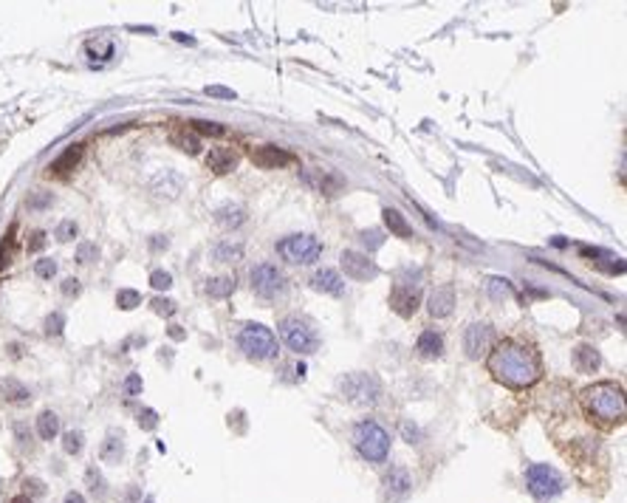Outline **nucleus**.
<instances>
[{
  "mask_svg": "<svg viewBox=\"0 0 627 503\" xmlns=\"http://www.w3.org/2000/svg\"><path fill=\"white\" fill-rule=\"evenodd\" d=\"M189 130L198 136H215V139H221L224 133H226V127L224 125H218V122H203V119H195V122H189Z\"/></svg>",
  "mask_w": 627,
  "mask_h": 503,
  "instance_id": "obj_31",
  "label": "nucleus"
},
{
  "mask_svg": "<svg viewBox=\"0 0 627 503\" xmlns=\"http://www.w3.org/2000/svg\"><path fill=\"white\" fill-rule=\"evenodd\" d=\"M311 285H314L317 292L331 295V297H339V295L345 292V280H342L339 271H333V269H319V271H314Z\"/></svg>",
  "mask_w": 627,
  "mask_h": 503,
  "instance_id": "obj_18",
  "label": "nucleus"
},
{
  "mask_svg": "<svg viewBox=\"0 0 627 503\" xmlns=\"http://www.w3.org/2000/svg\"><path fill=\"white\" fill-rule=\"evenodd\" d=\"M489 374L506 388H528L540 379V359L517 342H500L489 350Z\"/></svg>",
  "mask_w": 627,
  "mask_h": 503,
  "instance_id": "obj_1",
  "label": "nucleus"
},
{
  "mask_svg": "<svg viewBox=\"0 0 627 503\" xmlns=\"http://www.w3.org/2000/svg\"><path fill=\"white\" fill-rule=\"evenodd\" d=\"M12 503H31V497H29V495H17Z\"/></svg>",
  "mask_w": 627,
  "mask_h": 503,
  "instance_id": "obj_55",
  "label": "nucleus"
},
{
  "mask_svg": "<svg viewBox=\"0 0 627 503\" xmlns=\"http://www.w3.org/2000/svg\"><path fill=\"white\" fill-rule=\"evenodd\" d=\"M82 156H85V148L82 145H71V148H65L62 150V156H57L54 162H51V173L54 176H62V173H71L80 162H82Z\"/></svg>",
  "mask_w": 627,
  "mask_h": 503,
  "instance_id": "obj_19",
  "label": "nucleus"
},
{
  "mask_svg": "<svg viewBox=\"0 0 627 503\" xmlns=\"http://www.w3.org/2000/svg\"><path fill=\"white\" fill-rule=\"evenodd\" d=\"M51 195L48 192H43V195H31L29 198V209H43V206H51Z\"/></svg>",
  "mask_w": 627,
  "mask_h": 503,
  "instance_id": "obj_48",
  "label": "nucleus"
},
{
  "mask_svg": "<svg viewBox=\"0 0 627 503\" xmlns=\"http://www.w3.org/2000/svg\"><path fill=\"white\" fill-rule=\"evenodd\" d=\"M212 257L218 263H238L243 257V243H238V241H221L212 249Z\"/></svg>",
  "mask_w": 627,
  "mask_h": 503,
  "instance_id": "obj_28",
  "label": "nucleus"
},
{
  "mask_svg": "<svg viewBox=\"0 0 627 503\" xmlns=\"http://www.w3.org/2000/svg\"><path fill=\"white\" fill-rule=\"evenodd\" d=\"M339 390L347 402L359 407H373L382 402V382L373 374H347L339 379Z\"/></svg>",
  "mask_w": 627,
  "mask_h": 503,
  "instance_id": "obj_4",
  "label": "nucleus"
},
{
  "mask_svg": "<svg viewBox=\"0 0 627 503\" xmlns=\"http://www.w3.org/2000/svg\"><path fill=\"white\" fill-rule=\"evenodd\" d=\"M34 271H37L43 280H51V277L57 274V263H54V260H48V257H43V260H37Z\"/></svg>",
  "mask_w": 627,
  "mask_h": 503,
  "instance_id": "obj_43",
  "label": "nucleus"
},
{
  "mask_svg": "<svg viewBox=\"0 0 627 503\" xmlns=\"http://www.w3.org/2000/svg\"><path fill=\"white\" fill-rule=\"evenodd\" d=\"M142 503H156V497H145V500H142Z\"/></svg>",
  "mask_w": 627,
  "mask_h": 503,
  "instance_id": "obj_56",
  "label": "nucleus"
},
{
  "mask_svg": "<svg viewBox=\"0 0 627 503\" xmlns=\"http://www.w3.org/2000/svg\"><path fill=\"white\" fill-rule=\"evenodd\" d=\"M82 54L88 57V62H108L113 54H116V45H113V40H108V37H94V40H88L85 43V48H82Z\"/></svg>",
  "mask_w": 627,
  "mask_h": 503,
  "instance_id": "obj_21",
  "label": "nucleus"
},
{
  "mask_svg": "<svg viewBox=\"0 0 627 503\" xmlns=\"http://www.w3.org/2000/svg\"><path fill=\"white\" fill-rule=\"evenodd\" d=\"M65 503H85V497H82L80 492H68V495H65Z\"/></svg>",
  "mask_w": 627,
  "mask_h": 503,
  "instance_id": "obj_52",
  "label": "nucleus"
},
{
  "mask_svg": "<svg viewBox=\"0 0 627 503\" xmlns=\"http://www.w3.org/2000/svg\"><path fill=\"white\" fill-rule=\"evenodd\" d=\"M410 489H412V478L404 467H393L382 481V495L387 503H398L401 497H407Z\"/></svg>",
  "mask_w": 627,
  "mask_h": 503,
  "instance_id": "obj_14",
  "label": "nucleus"
},
{
  "mask_svg": "<svg viewBox=\"0 0 627 503\" xmlns=\"http://www.w3.org/2000/svg\"><path fill=\"white\" fill-rule=\"evenodd\" d=\"M495 328L489 323H472L463 334V350L469 359H480L495 348Z\"/></svg>",
  "mask_w": 627,
  "mask_h": 503,
  "instance_id": "obj_10",
  "label": "nucleus"
},
{
  "mask_svg": "<svg viewBox=\"0 0 627 503\" xmlns=\"http://www.w3.org/2000/svg\"><path fill=\"white\" fill-rule=\"evenodd\" d=\"M45 246V232H31V241H29V252H40Z\"/></svg>",
  "mask_w": 627,
  "mask_h": 503,
  "instance_id": "obj_49",
  "label": "nucleus"
},
{
  "mask_svg": "<svg viewBox=\"0 0 627 503\" xmlns=\"http://www.w3.org/2000/svg\"><path fill=\"white\" fill-rule=\"evenodd\" d=\"M215 221H218V227H224V229H238V227L246 224V209L238 206V204H226V206H221V209L215 212Z\"/></svg>",
  "mask_w": 627,
  "mask_h": 503,
  "instance_id": "obj_23",
  "label": "nucleus"
},
{
  "mask_svg": "<svg viewBox=\"0 0 627 503\" xmlns=\"http://www.w3.org/2000/svg\"><path fill=\"white\" fill-rule=\"evenodd\" d=\"M382 215H384V227H387L396 238H404V241H410V238H412V227L407 224V218H404V215H401L398 209H390V206H387Z\"/></svg>",
  "mask_w": 627,
  "mask_h": 503,
  "instance_id": "obj_24",
  "label": "nucleus"
},
{
  "mask_svg": "<svg viewBox=\"0 0 627 503\" xmlns=\"http://www.w3.org/2000/svg\"><path fill=\"white\" fill-rule=\"evenodd\" d=\"M582 407L602 424H619L624 418V393L613 382H596L582 390Z\"/></svg>",
  "mask_w": 627,
  "mask_h": 503,
  "instance_id": "obj_2",
  "label": "nucleus"
},
{
  "mask_svg": "<svg viewBox=\"0 0 627 503\" xmlns=\"http://www.w3.org/2000/svg\"><path fill=\"white\" fill-rule=\"evenodd\" d=\"M150 285H153L156 292H167L170 285H173V274L159 269V271H153V274H150Z\"/></svg>",
  "mask_w": 627,
  "mask_h": 503,
  "instance_id": "obj_38",
  "label": "nucleus"
},
{
  "mask_svg": "<svg viewBox=\"0 0 627 503\" xmlns=\"http://www.w3.org/2000/svg\"><path fill=\"white\" fill-rule=\"evenodd\" d=\"M486 292H489V297L495 303H503V300L514 297V289H512V283L506 277H489V283H486Z\"/></svg>",
  "mask_w": 627,
  "mask_h": 503,
  "instance_id": "obj_30",
  "label": "nucleus"
},
{
  "mask_svg": "<svg viewBox=\"0 0 627 503\" xmlns=\"http://www.w3.org/2000/svg\"><path fill=\"white\" fill-rule=\"evenodd\" d=\"M238 345H240V350L249 359H254V362H263V359H274L277 356V339H274V334L266 325H257V323H249L238 334Z\"/></svg>",
  "mask_w": 627,
  "mask_h": 503,
  "instance_id": "obj_5",
  "label": "nucleus"
},
{
  "mask_svg": "<svg viewBox=\"0 0 627 503\" xmlns=\"http://www.w3.org/2000/svg\"><path fill=\"white\" fill-rule=\"evenodd\" d=\"M390 306L398 317H412L418 311V306H421V289H418V283L398 280L390 295Z\"/></svg>",
  "mask_w": 627,
  "mask_h": 503,
  "instance_id": "obj_11",
  "label": "nucleus"
},
{
  "mask_svg": "<svg viewBox=\"0 0 627 503\" xmlns=\"http://www.w3.org/2000/svg\"><path fill=\"white\" fill-rule=\"evenodd\" d=\"M303 181H305L311 190L322 192V195H336V192L345 187V181H342L339 176L328 173V170H305V173H303Z\"/></svg>",
  "mask_w": 627,
  "mask_h": 503,
  "instance_id": "obj_15",
  "label": "nucleus"
},
{
  "mask_svg": "<svg viewBox=\"0 0 627 503\" xmlns=\"http://www.w3.org/2000/svg\"><path fill=\"white\" fill-rule=\"evenodd\" d=\"M249 277H252V292H254L257 297L271 300V297H277V295H283V292H286V274L277 269V266H271V263H260V266H254Z\"/></svg>",
  "mask_w": 627,
  "mask_h": 503,
  "instance_id": "obj_9",
  "label": "nucleus"
},
{
  "mask_svg": "<svg viewBox=\"0 0 627 503\" xmlns=\"http://www.w3.org/2000/svg\"><path fill=\"white\" fill-rule=\"evenodd\" d=\"M238 162H240V156H238L235 148H212L206 153V167L212 173H218V176L232 173L238 167Z\"/></svg>",
  "mask_w": 627,
  "mask_h": 503,
  "instance_id": "obj_16",
  "label": "nucleus"
},
{
  "mask_svg": "<svg viewBox=\"0 0 627 503\" xmlns=\"http://www.w3.org/2000/svg\"><path fill=\"white\" fill-rule=\"evenodd\" d=\"M94 260H99V246L91 243V241L80 243V249H77V263H94Z\"/></svg>",
  "mask_w": 627,
  "mask_h": 503,
  "instance_id": "obj_36",
  "label": "nucleus"
},
{
  "mask_svg": "<svg viewBox=\"0 0 627 503\" xmlns=\"http://www.w3.org/2000/svg\"><path fill=\"white\" fill-rule=\"evenodd\" d=\"M77 238V224L74 221H62L59 227H57V241H74Z\"/></svg>",
  "mask_w": 627,
  "mask_h": 503,
  "instance_id": "obj_41",
  "label": "nucleus"
},
{
  "mask_svg": "<svg viewBox=\"0 0 627 503\" xmlns=\"http://www.w3.org/2000/svg\"><path fill=\"white\" fill-rule=\"evenodd\" d=\"M574 365H577V371H582V374H593V371L602 365V356H599V350H596L593 345L582 342V345L574 348Z\"/></svg>",
  "mask_w": 627,
  "mask_h": 503,
  "instance_id": "obj_20",
  "label": "nucleus"
},
{
  "mask_svg": "<svg viewBox=\"0 0 627 503\" xmlns=\"http://www.w3.org/2000/svg\"><path fill=\"white\" fill-rule=\"evenodd\" d=\"M124 390H127L130 396H136V393H142V376H138V374H130V376L124 379Z\"/></svg>",
  "mask_w": 627,
  "mask_h": 503,
  "instance_id": "obj_46",
  "label": "nucleus"
},
{
  "mask_svg": "<svg viewBox=\"0 0 627 503\" xmlns=\"http://www.w3.org/2000/svg\"><path fill=\"white\" fill-rule=\"evenodd\" d=\"M415 348L421 350V356H430V359H433V356H441V353H444V339H441L438 331L427 328V331H421V336H418Z\"/></svg>",
  "mask_w": 627,
  "mask_h": 503,
  "instance_id": "obj_25",
  "label": "nucleus"
},
{
  "mask_svg": "<svg viewBox=\"0 0 627 503\" xmlns=\"http://www.w3.org/2000/svg\"><path fill=\"white\" fill-rule=\"evenodd\" d=\"M280 336H283V342H286L291 350H297V353H314V350H317V334H314V328H311L305 320H300V317H286V320L280 323Z\"/></svg>",
  "mask_w": 627,
  "mask_h": 503,
  "instance_id": "obj_8",
  "label": "nucleus"
},
{
  "mask_svg": "<svg viewBox=\"0 0 627 503\" xmlns=\"http://www.w3.org/2000/svg\"><path fill=\"white\" fill-rule=\"evenodd\" d=\"M150 249H156V252H159V249H167V238H161V235H156V238H153V241H150Z\"/></svg>",
  "mask_w": 627,
  "mask_h": 503,
  "instance_id": "obj_51",
  "label": "nucleus"
},
{
  "mask_svg": "<svg viewBox=\"0 0 627 503\" xmlns=\"http://www.w3.org/2000/svg\"><path fill=\"white\" fill-rule=\"evenodd\" d=\"M206 94L209 97H221V99H235V91L232 88H221V85H206Z\"/></svg>",
  "mask_w": 627,
  "mask_h": 503,
  "instance_id": "obj_47",
  "label": "nucleus"
},
{
  "mask_svg": "<svg viewBox=\"0 0 627 503\" xmlns=\"http://www.w3.org/2000/svg\"><path fill=\"white\" fill-rule=\"evenodd\" d=\"M136 497H138V492H136V486H130L124 495V503H136Z\"/></svg>",
  "mask_w": 627,
  "mask_h": 503,
  "instance_id": "obj_53",
  "label": "nucleus"
},
{
  "mask_svg": "<svg viewBox=\"0 0 627 503\" xmlns=\"http://www.w3.org/2000/svg\"><path fill=\"white\" fill-rule=\"evenodd\" d=\"M235 277H229V274H221V277H212V280H206V295L209 297H215V300H224V297H229L232 292H235Z\"/></svg>",
  "mask_w": 627,
  "mask_h": 503,
  "instance_id": "obj_26",
  "label": "nucleus"
},
{
  "mask_svg": "<svg viewBox=\"0 0 627 503\" xmlns=\"http://www.w3.org/2000/svg\"><path fill=\"white\" fill-rule=\"evenodd\" d=\"M156 424H159V413L156 410L147 407V410L138 413V427H142V430H156Z\"/></svg>",
  "mask_w": 627,
  "mask_h": 503,
  "instance_id": "obj_42",
  "label": "nucleus"
},
{
  "mask_svg": "<svg viewBox=\"0 0 627 503\" xmlns=\"http://www.w3.org/2000/svg\"><path fill=\"white\" fill-rule=\"evenodd\" d=\"M354 444H356L359 455L368 458L370 464H382L387 458V453H390V436H387V430L382 424L370 421V418L356 424V430H354Z\"/></svg>",
  "mask_w": 627,
  "mask_h": 503,
  "instance_id": "obj_3",
  "label": "nucleus"
},
{
  "mask_svg": "<svg viewBox=\"0 0 627 503\" xmlns=\"http://www.w3.org/2000/svg\"><path fill=\"white\" fill-rule=\"evenodd\" d=\"M277 255L289 263H297V266H308L314 260H319L322 255V246L314 235H289L277 243Z\"/></svg>",
  "mask_w": 627,
  "mask_h": 503,
  "instance_id": "obj_6",
  "label": "nucleus"
},
{
  "mask_svg": "<svg viewBox=\"0 0 627 503\" xmlns=\"http://www.w3.org/2000/svg\"><path fill=\"white\" fill-rule=\"evenodd\" d=\"M339 263H342L345 274H347V277H354V280H373V277H379V266H376L365 252L345 249V252L339 255Z\"/></svg>",
  "mask_w": 627,
  "mask_h": 503,
  "instance_id": "obj_12",
  "label": "nucleus"
},
{
  "mask_svg": "<svg viewBox=\"0 0 627 503\" xmlns=\"http://www.w3.org/2000/svg\"><path fill=\"white\" fill-rule=\"evenodd\" d=\"M85 481H88V489H91V495H94L96 500H105L108 489H105V478L99 475V469H96V467H88V472H85Z\"/></svg>",
  "mask_w": 627,
  "mask_h": 503,
  "instance_id": "obj_32",
  "label": "nucleus"
},
{
  "mask_svg": "<svg viewBox=\"0 0 627 503\" xmlns=\"http://www.w3.org/2000/svg\"><path fill=\"white\" fill-rule=\"evenodd\" d=\"M526 483H528V492L534 497H540V500H548L554 495H560L563 486H565L563 475L556 472L554 467H548V464H531L526 469Z\"/></svg>",
  "mask_w": 627,
  "mask_h": 503,
  "instance_id": "obj_7",
  "label": "nucleus"
},
{
  "mask_svg": "<svg viewBox=\"0 0 627 503\" xmlns=\"http://www.w3.org/2000/svg\"><path fill=\"white\" fill-rule=\"evenodd\" d=\"M150 306H153V311L161 314V317H173V314H175V303L167 300V297H156Z\"/></svg>",
  "mask_w": 627,
  "mask_h": 503,
  "instance_id": "obj_40",
  "label": "nucleus"
},
{
  "mask_svg": "<svg viewBox=\"0 0 627 503\" xmlns=\"http://www.w3.org/2000/svg\"><path fill=\"white\" fill-rule=\"evenodd\" d=\"M9 257H12V238L0 241V271H3L9 266Z\"/></svg>",
  "mask_w": 627,
  "mask_h": 503,
  "instance_id": "obj_45",
  "label": "nucleus"
},
{
  "mask_svg": "<svg viewBox=\"0 0 627 503\" xmlns=\"http://www.w3.org/2000/svg\"><path fill=\"white\" fill-rule=\"evenodd\" d=\"M249 159L260 170H277V167H286V164L294 162V156L289 150L277 148V145H257V148L249 150Z\"/></svg>",
  "mask_w": 627,
  "mask_h": 503,
  "instance_id": "obj_13",
  "label": "nucleus"
},
{
  "mask_svg": "<svg viewBox=\"0 0 627 503\" xmlns=\"http://www.w3.org/2000/svg\"><path fill=\"white\" fill-rule=\"evenodd\" d=\"M452 309H455V289L452 285H438V289H433V295L427 300V311L441 320V317H449Z\"/></svg>",
  "mask_w": 627,
  "mask_h": 503,
  "instance_id": "obj_17",
  "label": "nucleus"
},
{
  "mask_svg": "<svg viewBox=\"0 0 627 503\" xmlns=\"http://www.w3.org/2000/svg\"><path fill=\"white\" fill-rule=\"evenodd\" d=\"M116 306H119L122 311H133L136 306H142V295L133 292V289H122V292L116 295Z\"/></svg>",
  "mask_w": 627,
  "mask_h": 503,
  "instance_id": "obj_34",
  "label": "nucleus"
},
{
  "mask_svg": "<svg viewBox=\"0 0 627 503\" xmlns=\"http://www.w3.org/2000/svg\"><path fill=\"white\" fill-rule=\"evenodd\" d=\"M37 436L43 441H54L59 436V418H57V413H51V410H43L40 413V418H37Z\"/></svg>",
  "mask_w": 627,
  "mask_h": 503,
  "instance_id": "obj_27",
  "label": "nucleus"
},
{
  "mask_svg": "<svg viewBox=\"0 0 627 503\" xmlns=\"http://www.w3.org/2000/svg\"><path fill=\"white\" fill-rule=\"evenodd\" d=\"M62 450H65L68 455H77V453L82 450V433H77V430L65 433V436H62Z\"/></svg>",
  "mask_w": 627,
  "mask_h": 503,
  "instance_id": "obj_35",
  "label": "nucleus"
},
{
  "mask_svg": "<svg viewBox=\"0 0 627 503\" xmlns=\"http://www.w3.org/2000/svg\"><path fill=\"white\" fill-rule=\"evenodd\" d=\"M26 486H29V489H31V492H34V495H43V492H45V486H43V481H34V478H29V481H26Z\"/></svg>",
  "mask_w": 627,
  "mask_h": 503,
  "instance_id": "obj_50",
  "label": "nucleus"
},
{
  "mask_svg": "<svg viewBox=\"0 0 627 503\" xmlns=\"http://www.w3.org/2000/svg\"><path fill=\"white\" fill-rule=\"evenodd\" d=\"M170 141H173L178 150H184V153H189V156H198V153H201V139H198L187 125L175 127V130L170 133Z\"/></svg>",
  "mask_w": 627,
  "mask_h": 503,
  "instance_id": "obj_22",
  "label": "nucleus"
},
{
  "mask_svg": "<svg viewBox=\"0 0 627 503\" xmlns=\"http://www.w3.org/2000/svg\"><path fill=\"white\" fill-rule=\"evenodd\" d=\"M80 289H82V285H80V280H77V277H68V280H62V295H65V297H77V295H80Z\"/></svg>",
  "mask_w": 627,
  "mask_h": 503,
  "instance_id": "obj_44",
  "label": "nucleus"
},
{
  "mask_svg": "<svg viewBox=\"0 0 627 503\" xmlns=\"http://www.w3.org/2000/svg\"><path fill=\"white\" fill-rule=\"evenodd\" d=\"M170 336H173V339H184V331H181L178 325H173V328H170Z\"/></svg>",
  "mask_w": 627,
  "mask_h": 503,
  "instance_id": "obj_54",
  "label": "nucleus"
},
{
  "mask_svg": "<svg viewBox=\"0 0 627 503\" xmlns=\"http://www.w3.org/2000/svg\"><path fill=\"white\" fill-rule=\"evenodd\" d=\"M99 455H102V461H108V464H119V461H122V455H124V441H122V436L110 433V436L102 441Z\"/></svg>",
  "mask_w": 627,
  "mask_h": 503,
  "instance_id": "obj_29",
  "label": "nucleus"
},
{
  "mask_svg": "<svg viewBox=\"0 0 627 503\" xmlns=\"http://www.w3.org/2000/svg\"><path fill=\"white\" fill-rule=\"evenodd\" d=\"M0 388H3L9 402H29V388L20 385L17 379H3V385H0Z\"/></svg>",
  "mask_w": 627,
  "mask_h": 503,
  "instance_id": "obj_33",
  "label": "nucleus"
},
{
  "mask_svg": "<svg viewBox=\"0 0 627 503\" xmlns=\"http://www.w3.org/2000/svg\"><path fill=\"white\" fill-rule=\"evenodd\" d=\"M62 328H65V317H62L59 311H54V314L45 317V334H48V336H59Z\"/></svg>",
  "mask_w": 627,
  "mask_h": 503,
  "instance_id": "obj_37",
  "label": "nucleus"
},
{
  "mask_svg": "<svg viewBox=\"0 0 627 503\" xmlns=\"http://www.w3.org/2000/svg\"><path fill=\"white\" fill-rule=\"evenodd\" d=\"M359 238H362V243L368 246V252H376V249L384 243V238H382V232H379V229H365Z\"/></svg>",
  "mask_w": 627,
  "mask_h": 503,
  "instance_id": "obj_39",
  "label": "nucleus"
}]
</instances>
